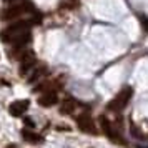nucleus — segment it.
<instances>
[{
  "label": "nucleus",
  "mask_w": 148,
  "mask_h": 148,
  "mask_svg": "<svg viewBox=\"0 0 148 148\" xmlns=\"http://www.w3.org/2000/svg\"><path fill=\"white\" fill-rule=\"evenodd\" d=\"M34 22L32 20H22L17 22L14 25H10L8 28H5L0 38L5 43H12L15 48H23V45H27L28 42L32 40V34H30V25Z\"/></svg>",
  "instance_id": "1"
},
{
  "label": "nucleus",
  "mask_w": 148,
  "mask_h": 148,
  "mask_svg": "<svg viewBox=\"0 0 148 148\" xmlns=\"http://www.w3.org/2000/svg\"><path fill=\"white\" fill-rule=\"evenodd\" d=\"M132 95H133V88L132 87H123L120 90V93L108 103L107 108L110 110V112H120V110H123V108L128 105V101H130V98H132Z\"/></svg>",
  "instance_id": "2"
},
{
  "label": "nucleus",
  "mask_w": 148,
  "mask_h": 148,
  "mask_svg": "<svg viewBox=\"0 0 148 148\" xmlns=\"http://www.w3.org/2000/svg\"><path fill=\"white\" fill-rule=\"evenodd\" d=\"M98 121H100L101 132L107 135V136H108V138H110L112 141H113V143H125V141H123V138H121L120 135H118V132L115 130V127L112 125V121L108 120L105 115H101L100 118H98Z\"/></svg>",
  "instance_id": "3"
},
{
  "label": "nucleus",
  "mask_w": 148,
  "mask_h": 148,
  "mask_svg": "<svg viewBox=\"0 0 148 148\" xmlns=\"http://www.w3.org/2000/svg\"><path fill=\"white\" fill-rule=\"evenodd\" d=\"M28 12H34V7H32V3H20V5H14V7L7 8L5 12H3V18L5 20H10V18H15V17H20V15H25Z\"/></svg>",
  "instance_id": "4"
},
{
  "label": "nucleus",
  "mask_w": 148,
  "mask_h": 148,
  "mask_svg": "<svg viewBox=\"0 0 148 148\" xmlns=\"http://www.w3.org/2000/svg\"><path fill=\"white\" fill-rule=\"evenodd\" d=\"M77 125L80 128L82 132H85V133H97V128L93 125V120H92V116L90 113H80L77 116Z\"/></svg>",
  "instance_id": "5"
},
{
  "label": "nucleus",
  "mask_w": 148,
  "mask_h": 148,
  "mask_svg": "<svg viewBox=\"0 0 148 148\" xmlns=\"http://www.w3.org/2000/svg\"><path fill=\"white\" fill-rule=\"evenodd\" d=\"M20 75H27L30 70H34L35 63H37V60H35V55L34 52H23V55L20 57Z\"/></svg>",
  "instance_id": "6"
},
{
  "label": "nucleus",
  "mask_w": 148,
  "mask_h": 148,
  "mask_svg": "<svg viewBox=\"0 0 148 148\" xmlns=\"http://www.w3.org/2000/svg\"><path fill=\"white\" fill-rule=\"evenodd\" d=\"M28 105H30L28 100H17V101H14V103H10L8 112H10L12 116H22V115L27 112Z\"/></svg>",
  "instance_id": "7"
},
{
  "label": "nucleus",
  "mask_w": 148,
  "mask_h": 148,
  "mask_svg": "<svg viewBox=\"0 0 148 148\" xmlns=\"http://www.w3.org/2000/svg\"><path fill=\"white\" fill-rule=\"evenodd\" d=\"M57 101H58V97H57L55 92H45L38 98V105H42V107H53Z\"/></svg>",
  "instance_id": "8"
},
{
  "label": "nucleus",
  "mask_w": 148,
  "mask_h": 148,
  "mask_svg": "<svg viewBox=\"0 0 148 148\" xmlns=\"http://www.w3.org/2000/svg\"><path fill=\"white\" fill-rule=\"evenodd\" d=\"M75 107H77L75 100H72V98H67V100H63V103H62L60 113H62V115H70V113H73Z\"/></svg>",
  "instance_id": "9"
},
{
  "label": "nucleus",
  "mask_w": 148,
  "mask_h": 148,
  "mask_svg": "<svg viewBox=\"0 0 148 148\" xmlns=\"http://www.w3.org/2000/svg\"><path fill=\"white\" fill-rule=\"evenodd\" d=\"M22 136L30 143H42L43 141V136L34 133V132H28V130H22Z\"/></svg>",
  "instance_id": "10"
},
{
  "label": "nucleus",
  "mask_w": 148,
  "mask_h": 148,
  "mask_svg": "<svg viewBox=\"0 0 148 148\" xmlns=\"http://www.w3.org/2000/svg\"><path fill=\"white\" fill-rule=\"evenodd\" d=\"M45 73V67H38V68H34V72H32V75L28 77V83H34L35 80H38L42 75Z\"/></svg>",
  "instance_id": "11"
},
{
  "label": "nucleus",
  "mask_w": 148,
  "mask_h": 148,
  "mask_svg": "<svg viewBox=\"0 0 148 148\" xmlns=\"http://www.w3.org/2000/svg\"><path fill=\"white\" fill-rule=\"evenodd\" d=\"M140 23H141V27H143V30L148 34V17H145V15H140Z\"/></svg>",
  "instance_id": "12"
},
{
  "label": "nucleus",
  "mask_w": 148,
  "mask_h": 148,
  "mask_svg": "<svg viewBox=\"0 0 148 148\" xmlns=\"http://www.w3.org/2000/svg\"><path fill=\"white\" fill-rule=\"evenodd\" d=\"M25 123H27L28 127H34V121L30 120V118H25Z\"/></svg>",
  "instance_id": "13"
},
{
  "label": "nucleus",
  "mask_w": 148,
  "mask_h": 148,
  "mask_svg": "<svg viewBox=\"0 0 148 148\" xmlns=\"http://www.w3.org/2000/svg\"><path fill=\"white\" fill-rule=\"evenodd\" d=\"M7 3H14V2H17V0H5Z\"/></svg>",
  "instance_id": "14"
},
{
  "label": "nucleus",
  "mask_w": 148,
  "mask_h": 148,
  "mask_svg": "<svg viewBox=\"0 0 148 148\" xmlns=\"http://www.w3.org/2000/svg\"><path fill=\"white\" fill-rule=\"evenodd\" d=\"M5 148H15V145H8V147H5Z\"/></svg>",
  "instance_id": "15"
}]
</instances>
